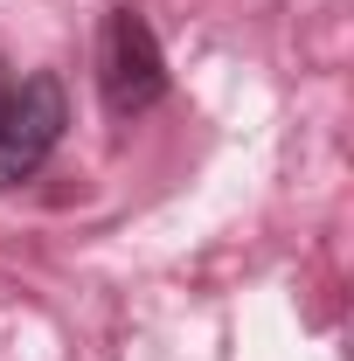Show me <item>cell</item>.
<instances>
[{
  "instance_id": "obj_1",
  "label": "cell",
  "mask_w": 354,
  "mask_h": 361,
  "mask_svg": "<svg viewBox=\"0 0 354 361\" xmlns=\"http://www.w3.org/2000/svg\"><path fill=\"white\" fill-rule=\"evenodd\" d=\"M97 90H104V111L111 118H139L167 97V56L153 42L146 14L118 7L104 21V42H97Z\"/></svg>"
},
{
  "instance_id": "obj_2",
  "label": "cell",
  "mask_w": 354,
  "mask_h": 361,
  "mask_svg": "<svg viewBox=\"0 0 354 361\" xmlns=\"http://www.w3.org/2000/svg\"><path fill=\"white\" fill-rule=\"evenodd\" d=\"M63 126H70V104H63V84L35 70L21 77L7 111H0V188H21L28 174H42V160L63 146Z\"/></svg>"
},
{
  "instance_id": "obj_3",
  "label": "cell",
  "mask_w": 354,
  "mask_h": 361,
  "mask_svg": "<svg viewBox=\"0 0 354 361\" xmlns=\"http://www.w3.org/2000/svg\"><path fill=\"white\" fill-rule=\"evenodd\" d=\"M7 97H14V77H7V63H0V111H7Z\"/></svg>"
}]
</instances>
